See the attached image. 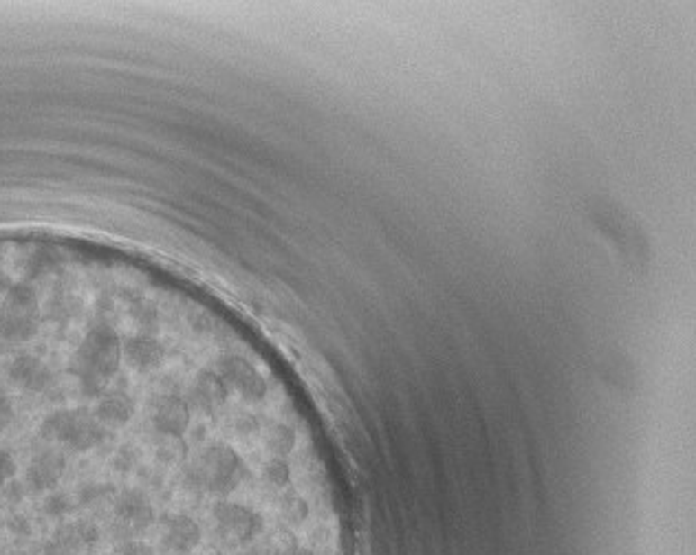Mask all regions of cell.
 Wrapping results in <instances>:
<instances>
[{"mask_svg": "<svg viewBox=\"0 0 696 555\" xmlns=\"http://www.w3.org/2000/svg\"><path fill=\"white\" fill-rule=\"evenodd\" d=\"M194 472L203 494L225 498L236 492L243 480L250 476L245 460L227 443H210L194 460Z\"/></svg>", "mask_w": 696, "mask_h": 555, "instance_id": "1", "label": "cell"}, {"mask_svg": "<svg viewBox=\"0 0 696 555\" xmlns=\"http://www.w3.org/2000/svg\"><path fill=\"white\" fill-rule=\"evenodd\" d=\"M212 520L223 542L232 547L253 542L265 529L262 518L252 507L232 500H218L212 507Z\"/></svg>", "mask_w": 696, "mask_h": 555, "instance_id": "2", "label": "cell"}, {"mask_svg": "<svg viewBox=\"0 0 696 555\" xmlns=\"http://www.w3.org/2000/svg\"><path fill=\"white\" fill-rule=\"evenodd\" d=\"M218 370L225 377L227 384L250 404H258L267 396V379L247 357L236 353H225L216 359Z\"/></svg>", "mask_w": 696, "mask_h": 555, "instance_id": "3", "label": "cell"}, {"mask_svg": "<svg viewBox=\"0 0 696 555\" xmlns=\"http://www.w3.org/2000/svg\"><path fill=\"white\" fill-rule=\"evenodd\" d=\"M99 542V527L93 520L79 518L60 523L44 542L42 555H79Z\"/></svg>", "mask_w": 696, "mask_h": 555, "instance_id": "4", "label": "cell"}, {"mask_svg": "<svg viewBox=\"0 0 696 555\" xmlns=\"http://www.w3.org/2000/svg\"><path fill=\"white\" fill-rule=\"evenodd\" d=\"M113 515L128 533H142L155 523V507L143 489L124 487L113 503Z\"/></svg>", "mask_w": 696, "mask_h": 555, "instance_id": "5", "label": "cell"}, {"mask_svg": "<svg viewBox=\"0 0 696 555\" xmlns=\"http://www.w3.org/2000/svg\"><path fill=\"white\" fill-rule=\"evenodd\" d=\"M161 544L168 551L186 555L201 544V527L186 514H166L161 520Z\"/></svg>", "mask_w": 696, "mask_h": 555, "instance_id": "6", "label": "cell"}, {"mask_svg": "<svg viewBox=\"0 0 696 555\" xmlns=\"http://www.w3.org/2000/svg\"><path fill=\"white\" fill-rule=\"evenodd\" d=\"M262 441H265L267 452L271 456L287 459L293 452V448H296V430L287 423H271L262 432Z\"/></svg>", "mask_w": 696, "mask_h": 555, "instance_id": "7", "label": "cell"}, {"mask_svg": "<svg viewBox=\"0 0 696 555\" xmlns=\"http://www.w3.org/2000/svg\"><path fill=\"white\" fill-rule=\"evenodd\" d=\"M78 489L76 492H69V489H56V492L47 494L42 500V514L47 515V518H53V520H64L69 518L76 509L79 507L78 505Z\"/></svg>", "mask_w": 696, "mask_h": 555, "instance_id": "8", "label": "cell"}, {"mask_svg": "<svg viewBox=\"0 0 696 555\" xmlns=\"http://www.w3.org/2000/svg\"><path fill=\"white\" fill-rule=\"evenodd\" d=\"M262 480H265L270 487L285 489L291 483V465L287 459L280 456H271L270 460H265L262 465Z\"/></svg>", "mask_w": 696, "mask_h": 555, "instance_id": "9", "label": "cell"}, {"mask_svg": "<svg viewBox=\"0 0 696 555\" xmlns=\"http://www.w3.org/2000/svg\"><path fill=\"white\" fill-rule=\"evenodd\" d=\"M280 514L287 523L300 524L309 518V503L300 494L289 492L280 498Z\"/></svg>", "mask_w": 696, "mask_h": 555, "instance_id": "10", "label": "cell"}, {"mask_svg": "<svg viewBox=\"0 0 696 555\" xmlns=\"http://www.w3.org/2000/svg\"><path fill=\"white\" fill-rule=\"evenodd\" d=\"M20 476V463L18 456L9 445L0 443V489L7 483H12L14 478Z\"/></svg>", "mask_w": 696, "mask_h": 555, "instance_id": "11", "label": "cell"}, {"mask_svg": "<svg viewBox=\"0 0 696 555\" xmlns=\"http://www.w3.org/2000/svg\"><path fill=\"white\" fill-rule=\"evenodd\" d=\"M3 524L9 533L18 535V538H29V535H32V532H33L29 518L23 514H9L7 518L3 520Z\"/></svg>", "mask_w": 696, "mask_h": 555, "instance_id": "12", "label": "cell"}, {"mask_svg": "<svg viewBox=\"0 0 696 555\" xmlns=\"http://www.w3.org/2000/svg\"><path fill=\"white\" fill-rule=\"evenodd\" d=\"M267 542H270L278 553H287L291 551L293 547H298L296 538H293V533L287 532V529H276V532L267 538Z\"/></svg>", "mask_w": 696, "mask_h": 555, "instance_id": "13", "label": "cell"}, {"mask_svg": "<svg viewBox=\"0 0 696 555\" xmlns=\"http://www.w3.org/2000/svg\"><path fill=\"white\" fill-rule=\"evenodd\" d=\"M115 555H155V549L142 540H124L115 547Z\"/></svg>", "mask_w": 696, "mask_h": 555, "instance_id": "14", "label": "cell"}, {"mask_svg": "<svg viewBox=\"0 0 696 555\" xmlns=\"http://www.w3.org/2000/svg\"><path fill=\"white\" fill-rule=\"evenodd\" d=\"M238 555H280V553H278L276 549H273L271 544L265 540V542L252 544V547H247L245 551H241Z\"/></svg>", "mask_w": 696, "mask_h": 555, "instance_id": "15", "label": "cell"}, {"mask_svg": "<svg viewBox=\"0 0 696 555\" xmlns=\"http://www.w3.org/2000/svg\"><path fill=\"white\" fill-rule=\"evenodd\" d=\"M285 555H316V553H313L311 549H307V547H293L291 551H287Z\"/></svg>", "mask_w": 696, "mask_h": 555, "instance_id": "16", "label": "cell"}, {"mask_svg": "<svg viewBox=\"0 0 696 555\" xmlns=\"http://www.w3.org/2000/svg\"><path fill=\"white\" fill-rule=\"evenodd\" d=\"M203 555H221V553H218V551H216V549H207V551H206V553H203Z\"/></svg>", "mask_w": 696, "mask_h": 555, "instance_id": "17", "label": "cell"}, {"mask_svg": "<svg viewBox=\"0 0 696 555\" xmlns=\"http://www.w3.org/2000/svg\"><path fill=\"white\" fill-rule=\"evenodd\" d=\"M14 555H29V553H20V551H18V553H14Z\"/></svg>", "mask_w": 696, "mask_h": 555, "instance_id": "18", "label": "cell"}]
</instances>
